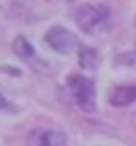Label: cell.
Instances as JSON below:
<instances>
[{
    "mask_svg": "<svg viewBox=\"0 0 136 146\" xmlns=\"http://www.w3.org/2000/svg\"><path fill=\"white\" fill-rule=\"evenodd\" d=\"M65 134L57 130H47V128H37L29 132L27 146H65Z\"/></svg>",
    "mask_w": 136,
    "mask_h": 146,
    "instance_id": "cell-4",
    "label": "cell"
},
{
    "mask_svg": "<svg viewBox=\"0 0 136 146\" xmlns=\"http://www.w3.org/2000/svg\"><path fill=\"white\" fill-rule=\"evenodd\" d=\"M134 25H136V21H134Z\"/></svg>",
    "mask_w": 136,
    "mask_h": 146,
    "instance_id": "cell-9",
    "label": "cell"
},
{
    "mask_svg": "<svg viewBox=\"0 0 136 146\" xmlns=\"http://www.w3.org/2000/svg\"><path fill=\"white\" fill-rule=\"evenodd\" d=\"M45 41H47V45L53 49V51H57V53H71L75 47H77V36L71 33V31H67L65 27H59V25H55V27H51L47 33H45Z\"/></svg>",
    "mask_w": 136,
    "mask_h": 146,
    "instance_id": "cell-3",
    "label": "cell"
},
{
    "mask_svg": "<svg viewBox=\"0 0 136 146\" xmlns=\"http://www.w3.org/2000/svg\"><path fill=\"white\" fill-rule=\"evenodd\" d=\"M8 104H6V100L2 98V94H0V110H2V108H6Z\"/></svg>",
    "mask_w": 136,
    "mask_h": 146,
    "instance_id": "cell-8",
    "label": "cell"
},
{
    "mask_svg": "<svg viewBox=\"0 0 136 146\" xmlns=\"http://www.w3.org/2000/svg\"><path fill=\"white\" fill-rule=\"evenodd\" d=\"M12 51H14L21 59H31L33 55H35V47L25 39L23 35L14 36V41H12Z\"/></svg>",
    "mask_w": 136,
    "mask_h": 146,
    "instance_id": "cell-7",
    "label": "cell"
},
{
    "mask_svg": "<svg viewBox=\"0 0 136 146\" xmlns=\"http://www.w3.org/2000/svg\"><path fill=\"white\" fill-rule=\"evenodd\" d=\"M108 102L114 108H126L136 102V85H116L108 94Z\"/></svg>",
    "mask_w": 136,
    "mask_h": 146,
    "instance_id": "cell-5",
    "label": "cell"
},
{
    "mask_svg": "<svg viewBox=\"0 0 136 146\" xmlns=\"http://www.w3.org/2000/svg\"><path fill=\"white\" fill-rule=\"evenodd\" d=\"M67 91L71 94L77 108L85 114H91L95 110V83L85 75H69L67 77Z\"/></svg>",
    "mask_w": 136,
    "mask_h": 146,
    "instance_id": "cell-2",
    "label": "cell"
},
{
    "mask_svg": "<svg viewBox=\"0 0 136 146\" xmlns=\"http://www.w3.org/2000/svg\"><path fill=\"white\" fill-rule=\"evenodd\" d=\"M73 18L87 35H100L110 29V8L104 4H83L75 10Z\"/></svg>",
    "mask_w": 136,
    "mask_h": 146,
    "instance_id": "cell-1",
    "label": "cell"
},
{
    "mask_svg": "<svg viewBox=\"0 0 136 146\" xmlns=\"http://www.w3.org/2000/svg\"><path fill=\"white\" fill-rule=\"evenodd\" d=\"M77 63L83 71H95L100 65V55L91 47H79L77 51Z\"/></svg>",
    "mask_w": 136,
    "mask_h": 146,
    "instance_id": "cell-6",
    "label": "cell"
}]
</instances>
